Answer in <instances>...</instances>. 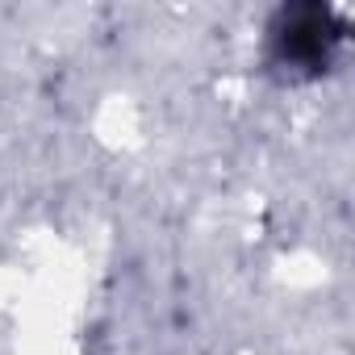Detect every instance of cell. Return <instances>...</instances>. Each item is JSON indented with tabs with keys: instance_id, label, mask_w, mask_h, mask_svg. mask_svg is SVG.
<instances>
[{
	"instance_id": "obj_1",
	"label": "cell",
	"mask_w": 355,
	"mask_h": 355,
	"mask_svg": "<svg viewBox=\"0 0 355 355\" xmlns=\"http://www.w3.org/2000/svg\"><path fill=\"white\" fill-rule=\"evenodd\" d=\"M343 30H347L343 17L326 5L280 9L272 30H268L272 63L293 80H313L334 63V55L343 46Z\"/></svg>"
}]
</instances>
